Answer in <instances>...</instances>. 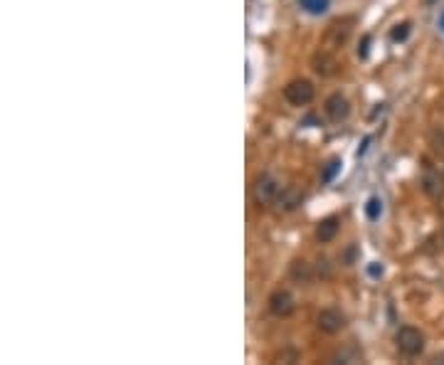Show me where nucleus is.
<instances>
[{
	"label": "nucleus",
	"mask_w": 444,
	"mask_h": 365,
	"mask_svg": "<svg viewBox=\"0 0 444 365\" xmlns=\"http://www.w3.org/2000/svg\"><path fill=\"white\" fill-rule=\"evenodd\" d=\"M292 279L301 281V284H306V281L314 279V269H311L309 262H304V259H294L292 262Z\"/></svg>",
	"instance_id": "1a4fd4ad"
},
{
	"label": "nucleus",
	"mask_w": 444,
	"mask_h": 365,
	"mask_svg": "<svg viewBox=\"0 0 444 365\" xmlns=\"http://www.w3.org/2000/svg\"><path fill=\"white\" fill-rule=\"evenodd\" d=\"M294 309H296V303H294L292 292H287V289H276L269 296V311L276 319H287L294 314Z\"/></svg>",
	"instance_id": "20e7f679"
},
{
	"label": "nucleus",
	"mask_w": 444,
	"mask_h": 365,
	"mask_svg": "<svg viewBox=\"0 0 444 365\" xmlns=\"http://www.w3.org/2000/svg\"><path fill=\"white\" fill-rule=\"evenodd\" d=\"M338 230H341V220H338L336 215H331V217L321 220V222H319V227H316V240L326 244V242L336 240Z\"/></svg>",
	"instance_id": "6e6552de"
},
{
	"label": "nucleus",
	"mask_w": 444,
	"mask_h": 365,
	"mask_svg": "<svg viewBox=\"0 0 444 365\" xmlns=\"http://www.w3.org/2000/svg\"><path fill=\"white\" fill-rule=\"evenodd\" d=\"M439 28H442V33H444V12L439 15Z\"/></svg>",
	"instance_id": "f3484780"
},
{
	"label": "nucleus",
	"mask_w": 444,
	"mask_h": 365,
	"mask_svg": "<svg viewBox=\"0 0 444 365\" xmlns=\"http://www.w3.org/2000/svg\"><path fill=\"white\" fill-rule=\"evenodd\" d=\"M316 321H319L321 331L331 333V336H333V333H341L343 328H346V321H348V319H346V314H343L341 309H333V306H331V309L321 311Z\"/></svg>",
	"instance_id": "39448f33"
},
{
	"label": "nucleus",
	"mask_w": 444,
	"mask_h": 365,
	"mask_svg": "<svg viewBox=\"0 0 444 365\" xmlns=\"http://www.w3.org/2000/svg\"><path fill=\"white\" fill-rule=\"evenodd\" d=\"M326 116L331 118L333 124H341V121H346L348 118V114H350V104H348V99L343 94H331L326 99Z\"/></svg>",
	"instance_id": "423d86ee"
},
{
	"label": "nucleus",
	"mask_w": 444,
	"mask_h": 365,
	"mask_svg": "<svg viewBox=\"0 0 444 365\" xmlns=\"http://www.w3.org/2000/svg\"><path fill=\"white\" fill-rule=\"evenodd\" d=\"M425 193L432 197L444 195V180L437 173H432V170H427V175H425Z\"/></svg>",
	"instance_id": "9d476101"
},
{
	"label": "nucleus",
	"mask_w": 444,
	"mask_h": 365,
	"mask_svg": "<svg viewBox=\"0 0 444 365\" xmlns=\"http://www.w3.org/2000/svg\"><path fill=\"white\" fill-rule=\"evenodd\" d=\"M314 84H311L309 79H294L284 87V99L292 104V107H306L314 101Z\"/></svg>",
	"instance_id": "7ed1b4c3"
},
{
	"label": "nucleus",
	"mask_w": 444,
	"mask_h": 365,
	"mask_svg": "<svg viewBox=\"0 0 444 365\" xmlns=\"http://www.w3.org/2000/svg\"><path fill=\"white\" fill-rule=\"evenodd\" d=\"M368 271H371V276H382V265H378V262H373V265L368 267Z\"/></svg>",
	"instance_id": "dca6fc26"
},
{
	"label": "nucleus",
	"mask_w": 444,
	"mask_h": 365,
	"mask_svg": "<svg viewBox=\"0 0 444 365\" xmlns=\"http://www.w3.org/2000/svg\"><path fill=\"white\" fill-rule=\"evenodd\" d=\"M395 343H398V350L407 358H417V355L425 350V336L422 331H417L415 326H402L395 336Z\"/></svg>",
	"instance_id": "f257e3e1"
},
{
	"label": "nucleus",
	"mask_w": 444,
	"mask_h": 365,
	"mask_svg": "<svg viewBox=\"0 0 444 365\" xmlns=\"http://www.w3.org/2000/svg\"><path fill=\"white\" fill-rule=\"evenodd\" d=\"M301 10H306L309 15H323L331 6V0H299Z\"/></svg>",
	"instance_id": "9b49d317"
},
{
	"label": "nucleus",
	"mask_w": 444,
	"mask_h": 365,
	"mask_svg": "<svg viewBox=\"0 0 444 365\" xmlns=\"http://www.w3.org/2000/svg\"><path fill=\"white\" fill-rule=\"evenodd\" d=\"M301 200H304V193L299 190V188L289 186V188H281L279 193V208L284 210V213H292V210H296L299 205H301Z\"/></svg>",
	"instance_id": "0eeeda50"
},
{
	"label": "nucleus",
	"mask_w": 444,
	"mask_h": 365,
	"mask_svg": "<svg viewBox=\"0 0 444 365\" xmlns=\"http://www.w3.org/2000/svg\"><path fill=\"white\" fill-rule=\"evenodd\" d=\"M366 215H368V220H373V222L380 217V215H382V200H380V197H371V200H368Z\"/></svg>",
	"instance_id": "f8f14e48"
},
{
	"label": "nucleus",
	"mask_w": 444,
	"mask_h": 365,
	"mask_svg": "<svg viewBox=\"0 0 444 365\" xmlns=\"http://www.w3.org/2000/svg\"><path fill=\"white\" fill-rule=\"evenodd\" d=\"M429 3H432V0H429Z\"/></svg>",
	"instance_id": "a211bd4d"
},
{
	"label": "nucleus",
	"mask_w": 444,
	"mask_h": 365,
	"mask_svg": "<svg viewBox=\"0 0 444 365\" xmlns=\"http://www.w3.org/2000/svg\"><path fill=\"white\" fill-rule=\"evenodd\" d=\"M252 193H254V202H257L259 208H265V205H272V202L279 200L281 186L274 175H259Z\"/></svg>",
	"instance_id": "f03ea898"
},
{
	"label": "nucleus",
	"mask_w": 444,
	"mask_h": 365,
	"mask_svg": "<svg viewBox=\"0 0 444 365\" xmlns=\"http://www.w3.org/2000/svg\"><path fill=\"white\" fill-rule=\"evenodd\" d=\"M338 170H341V161H331V163L323 168V173H321V183H331Z\"/></svg>",
	"instance_id": "ddd939ff"
},
{
	"label": "nucleus",
	"mask_w": 444,
	"mask_h": 365,
	"mask_svg": "<svg viewBox=\"0 0 444 365\" xmlns=\"http://www.w3.org/2000/svg\"><path fill=\"white\" fill-rule=\"evenodd\" d=\"M407 35H410V23H402V25H395L390 37H393V42H402V39H407Z\"/></svg>",
	"instance_id": "4468645a"
},
{
	"label": "nucleus",
	"mask_w": 444,
	"mask_h": 365,
	"mask_svg": "<svg viewBox=\"0 0 444 365\" xmlns=\"http://www.w3.org/2000/svg\"><path fill=\"white\" fill-rule=\"evenodd\" d=\"M368 52H371V35H366V37H363V42H360V47H358V57H360V60H366Z\"/></svg>",
	"instance_id": "2eb2a0df"
}]
</instances>
